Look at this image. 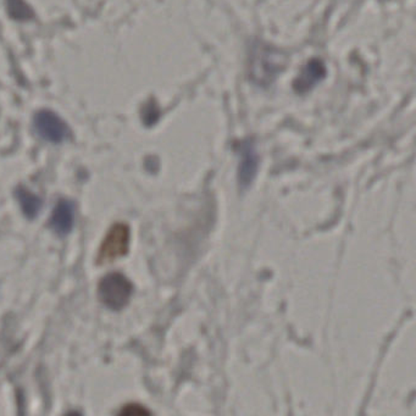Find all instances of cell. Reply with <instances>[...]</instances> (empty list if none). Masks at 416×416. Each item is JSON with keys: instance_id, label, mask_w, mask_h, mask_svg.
Returning a JSON list of instances; mask_svg holds the SVG:
<instances>
[{"instance_id": "cell-1", "label": "cell", "mask_w": 416, "mask_h": 416, "mask_svg": "<svg viewBox=\"0 0 416 416\" xmlns=\"http://www.w3.org/2000/svg\"><path fill=\"white\" fill-rule=\"evenodd\" d=\"M133 292V286L128 278L118 273H109L101 278L98 295L101 303L113 310L126 307Z\"/></svg>"}, {"instance_id": "cell-2", "label": "cell", "mask_w": 416, "mask_h": 416, "mask_svg": "<svg viewBox=\"0 0 416 416\" xmlns=\"http://www.w3.org/2000/svg\"><path fill=\"white\" fill-rule=\"evenodd\" d=\"M130 245V228L125 223H116L106 233L101 243L98 264H106L126 255Z\"/></svg>"}, {"instance_id": "cell-3", "label": "cell", "mask_w": 416, "mask_h": 416, "mask_svg": "<svg viewBox=\"0 0 416 416\" xmlns=\"http://www.w3.org/2000/svg\"><path fill=\"white\" fill-rule=\"evenodd\" d=\"M34 128L39 137L51 143H60L69 138L70 130L61 118L51 111H41L34 118Z\"/></svg>"}, {"instance_id": "cell-4", "label": "cell", "mask_w": 416, "mask_h": 416, "mask_svg": "<svg viewBox=\"0 0 416 416\" xmlns=\"http://www.w3.org/2000/svg\"><path fill=\"white\" fill-rule=\"evenodd\" d=\"M75 223V206L70 201H60L51 218V230L58 235H69Z\"/></svg>"}, {"instance_id": "cell-5", "label": "cell", "mask_w": 416, "mask_h": 416, "mask_svg": "<svg viewBox=\"0 0 416 416\" xmlns=\"http://www.w3.org/2000/svg\"><path fill=\"white\" fill-rule=\"evenodd\" d=\"M240 182L242 186H248L257 173L258 159L254 148L250 144H244L240 149Z\"/></svg>"}, {"instance_id": "cell-6", "label": "cell", "mask_w": 416, "mask_h": 416, "mask_svg": "<svg viewBox=\"0 0 416 416\" xmlns=\"http://www.w3.org/2000/svg\"><path fill=\"white\" fill-rule=\"evenodd\" d=\"M15 194H16L17 201L20 203L22 213L25 214L26 218H29V219L37 218V215L42 209L41 198L37 197L36 194L32 193L25 187H19Z\"/></svg>"}, {"instance_id": "cell-7", "label": "cell", "mask_w": 416, "mask_h": 416, "mask_svg": "<svg viewBox=\"0 0 416 416\" xmlns=\"http://www.w3.org/2000/svg\"><path fill=\"white\" fill-rule=\"evenodd\" d=\"M324 73L325 69L321 64L318 61H311L310 64H308L307 68L304 69L302 76L298 78L299 88H311L316 82H319Z\"/></svg>"}, {"instance_id": "cell-8", "label": "cell", "mask_w": 416, "mask_h": 416, "mask_svg": "<svg viewBox=\"0 0 416 416\" xmlns=\"http://www.w3.org/2000/svg\"><path fill=\"white\" fill-rule=\"evenodd\" d=\"M121 414L122 415H148L149 412L141 405L131 404V405H126L125 408L122 409Z\"/></svg>"}]
</instances>
